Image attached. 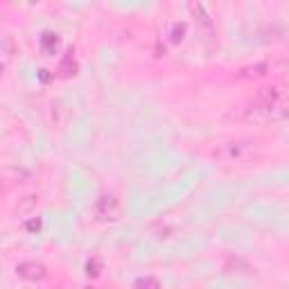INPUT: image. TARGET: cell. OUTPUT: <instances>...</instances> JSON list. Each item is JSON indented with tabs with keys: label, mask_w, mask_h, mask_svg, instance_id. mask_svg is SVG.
Instances as JSON below:
<instances>
[{
	"label": "cell",
	"mask_w": 289,
	"mask_h": 289,
	"mask_svg": "<svg viewBox=\"0 0 289 289\" xmlns=\"http://www.w3.org/2000/svg\"><path fill=\"white\" fill-rule=\"evenodd\" d=\"M16 273H18L20 278H25V280H32L34 283V280H43L48 269L39 262H20L18 267H16Z\"/></svg>",
	"instance_id": "1"
},
{
	"label": "cell",
	"mask_w": 289,
	"mask_h": 289,
	"mask_svg": "<svg viewBox=\"0 0 289 289\" xmlns=\"http://www.w3.org/2000/svg\"><path fill=\"white\" fill-rule=\"evenodd\" d=\"M95 215L99 219H115L118 217V199L111 194H104L95 206Z\"/></svg>",
	"instance_id": "2"
},
{
	"label": "cell",
	"mask_w": 289,
	"mask_h": 289,
	"mask_svg": "<svg viewBox=\"0 0 289 289\" xmlns=\"http://www.w3.org/2000/svg\"><path fill=\"white\" fill-rule=\"evenodd\" d=\"M242 149H244V144H240V143H226L219 149H215V156L219 161H235V158L242 156Z\"/></svg>",
	"instance_id": "3"
},
{
	"label": "cell",
	"mask_w": 289,
	"mask_h": 289,
	"mask_svg": "<svg viewBox=\"0 0 289 289\" xmlns=\"http://www.w3.org/2000/svg\"><path fill=\"white\" fill-rule=\"evenodd\" d=\"M190 9L194 12V16H197V23H199V25H204L206 30H212V20H210V16L206 14L204 7H201V5H192Z\"/></svg>",
	"instance_id": "4"
},
{
	"label": "cell",
	"mask_w": 289,
	"mask_h": 289,
	"mask_svg": "<svg viewBox=\"0 0 289 289\" xmlns=\"http://www.w3.org/2000/svg\"><path fill=\"white\" fill-rule=\"evenodd\" d=\"M41 46L46 48L48 52H54V50H57V46H59V34L46 32L43 36H41Z\"/></svg>",
	"instance_id": "5"
},
{
	"label": "cell",
	"mask_w": 289,
	"mask_h": 289,
	"mask_svg": "<svg viewBox=\"0 0 289 289\" xmlns=\"http://www.w3.org/2000/svg\"><path fill=\"white\" fill-rule=\"evenodd\" d=\"M183 34H185V23H174L170 30V41L172 43H181V41H183Z\"/></svg>",
	"instance_id": "6"
},
{
	"label": "cell",
	"mask_w": 289,
	"mask_h": 289,
	"mask_svg": "<svg viewBox=\"0 0 289 289\" xmlns=\"http://www.w3.org/2000/svg\"><path fill=\"white\" fill-rule=\"evenodd\" d=\"M267 72V64H256V66H249L242 70V77H262Z\"/></svg>",
	"instance_id": "7"
},
{
	"label": "cell",
	"mask_w": 289,
	"mask_h": 289,
	"mask_svg": "<svg viewBox=\"0 0 289 289\" xmlns=\"http://www.w3.org/2000/svg\"><path fill=\"white\" fill-rule=\"evenodd\" d=\"M136 289H161V283L156 278H140L136 280Z\"/></svg>",
	"instance_id": "8"
},
{
	"label": "cell",
	"mask_w": 289,
	"mask_h": 289,
	"mask_svg": "<svg viewBox=\"0 0 289 289\" xmlns=\"http://www.w3.org/2000/svg\"><path fill=\"white\" fill-rule=\"evenodd\" d=\"M34 206H36V197H25V201L16 208V212H18V215H25V212L32 210Z\"/></svg>",
	"instance_id": "9"
},
{
	"label": "cell",
	"mask_w": 289,
	"mask_h": 289,
	"mask_svg": "<svg viewBox=\"0 0 289 289\" xmlns=\"http://www.w3.org/2000/svg\"><path fill=\"white\" fill-rule=\"evenodd\" d=\"M75 68H77V66H75V61H72L70 57H66V59H64V64H61V68H59V72H61V75H70Z\"/></svg>",
	"instance_id": "10"
},
{
	"label": "cell",
	"mask_w": 289,
	"mask_h": 289,
	"mask_svg": "<svg viewBox=\"0 0 289 289\" xmlns=\"http://www.w3.org/2000/svg\"><path fill=\"white\" fill-rule=\"evenodd\" d=\"M25 228H27V230H32V233H34V230H39V228H41V219H39V217L30 219V222L25 224Z\"/></svg>",
	"instance_id": "11"
},
{
	"label": "cell",
	"mask_w": 289,
	"mask_h": 289,
	"mask_svg": "<svg viewBox=\"0 0 289 289\" xmlns=\"http://www.w3.org/2000/svg\"><path fill=\"white\" fill-rule=\"evenodd\" d=\"M0 72H2V66H0Z\"/></svg>",
	"instance_id": "12"
}]
</instances>
